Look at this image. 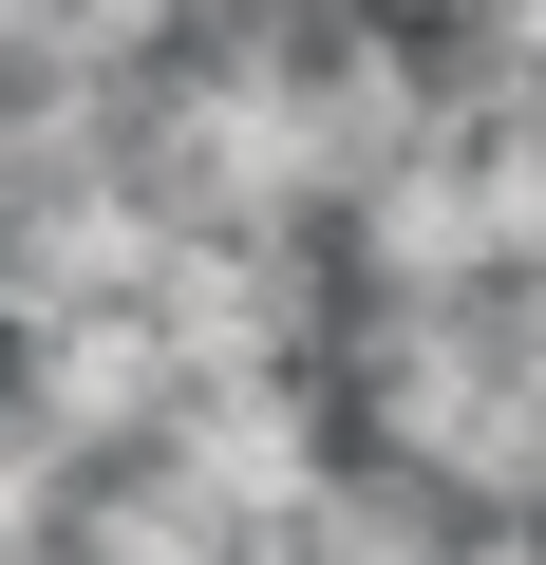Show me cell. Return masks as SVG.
I'll return each mask as SVG.
<instances>
[{
    "mask_svg": "<svg viewBox=\"0 0 546 565\" xmlns=\"http://www.w3.org/2000/svg\"><path fill=\"white\" fill-rule=\"evenodd\" d=\"M340 415H358L377 471H415L452 509H546V377H527L508 302H358Z\"/></svg>",
    "mask_w": 546,
    "mask_h": 565,
    "instance_id": "1",
    "label": "cell"
}]
</instances>
